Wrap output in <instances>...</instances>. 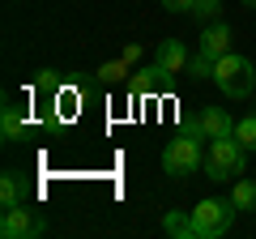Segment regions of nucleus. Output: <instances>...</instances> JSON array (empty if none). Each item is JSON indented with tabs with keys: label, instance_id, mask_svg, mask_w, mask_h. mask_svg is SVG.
<instances>
[{
	"label": "nucleus",
	"instance_id": "f257e3e1",
	"mask_svg": "<svg viewBox=\"0 0 256 239\" xmlns=\"http://www.w3.org/2000/svg\"><path fill=\"white\" fill-rule=\"evenodd\" d=\"M214 82H218V90L226 94V98H248V94L256 90V73H252V60H244V56L226 52L214 64Z\"/></svg>",
	"mask_w": 256,
	"mask_h": 239
},
{
	"label": "nucleus",
	"instance_id": "f03ea898",
	"mask_svg": "<svg viewBox=\"0 0 256 239\" xmlns=\"http://www.w3.org/2000/svg\"><path fill=\"white\" fill-rule=\"evenodd\" d=\"M235 201H222V196H205V201H196V210H192V230L201 239H222L230 230V222H235Z\"/></svg>",
	"mask_w": 256,
	"mask_h": 239
},
{
	"label": "nucleus",
	"instance_id": "7ed1b4c3",
	"mask_svg": "<svg viewBox=\"0 0 256 239\" xmlns=\"http://www.w3.org/2000/svg\"><path fill=\"white\" fill-rule=\"evenodd\" d=\"M244 158L248 150L239 146V137H218L210 141V154H205V175L210 180H230V175H244Z\"/></svg>",
	"mask_w": 256,
	"mask_h": 239
},
{
	"label": "nucleus",
	"instance_id": "20e7f679",
	"mask_svg": "<svg viewBox=\"0 0 256 239\" xmlns=\"http://www.w3.org/2000/svg\"><path fill=\"white\" fill-rule=\"evenodd\" d=\"M196 166H205L196 132H180L175 141H166V150H162V171L166 175H192Z\"/></svg>",
	"mask_w": 256,
	"mask_h": 239
},
{
	"label": "nucleus",
	"instance_id": "39448f33",
	"mask_svg": "<svg viewBox=\"0 0 256 239\" xmlns=\"http://www.w3.org/2000/svg\"><path fill=\"white\" fill-rule=\"evenodd\" d=\"M43 230H47V222L38 218L26 201L4 210V222H0V235L4 239H26V235H43Z\"/></svg>",
	"mask_w": 256,
	"mask_h": 239
},
{
	"label": "nucleus",
	"instance_id": "423d86ee",
	"mask_svg": "<svg viewBox=\"0 0 256 239\" xmlns=\"http://www.w3.org/2000/svg\"><path fill=\"white\" fill-rule=\"evenodd\" d=\"M184 132H196L201 141H218V137H230L235 124H230V116L222 107H201V111H196V120L184 124Z\"/></svg>",
	"mask_w": 256,
	"mask_h": 239
},
{
	"label": "nucleus",
	"instance_id": "0eeeda50",
	"mask_svg": "<svg viewBox=\"0 0 256 239\" xmlns=\"http://www.w3.org/2000/svg\"><path fill=\"white\" fill-rule=\"evenodd\" d=\"M154 60H158V68H162L166 77H184V73H188V64H192V60H188V47H184L180 38H162Z\"/></svg>",
	"mask_w": 256,
	"mask_h": 239
},
{
	"label": "nucleus",
	"instance_id": "6e6552de",
	"mask_svg": "<svg viewBox=\"0 0 256 239\" xmlns=\"http://www.w3.org/2000/svg\"><path fill=\"white\" fill-rule=\"evenodd\" d=\"M230 52V26H222V22H210L201 34V56H210V60H222V56Z\"/></svg>",
	"mask_w": 256,
	"mask_h": 239
},
{
	"label": "nucleus",
	"instance_id": "1a4fd4ad",
	"mask_svg": "<svg viewBox=\"0 0 256 239\" xmlns=\"http://www.w3.org/2000/svg\"><path fill=\"white\" fill-rule=\"evenodd\" d=\"M162 230L175 235V239H196V230H192V214H180V210H171L162 218Z\"/></svg>",
	"mask_w": 256,
	"mask_h": 239
},
{
	"label": "nucleus",
	"instance_id": "9d476101",
	"mask_svg": "<svg viewBox=\"0 0 256 239\" xmlns=\"http://www.w3.org/2000/svg\"><path fill=\"white\" fill-rule=\"evenodd\" d=\"M26 201V192H22V175H0V205L9 210V205H22Z\"/></svg>",
	"mask_w": 256,
	"mask_h": 239
},
{
	"label": "nucleus",
	"instance_id": "9b49d317",
	"mask_svg": "<svg viewBox=\"0 0 256 239\" xmlns=\"http://www.w3.org/2000/svg\"><path fill=\"white\" fill-rule=\"evenodd\" d=\"M0 132H4V141H18L22 132H26V120H22L18 102H4V124H0Z\"/></svg>",
	"mask_w": 256,
	"mask_h": 239
},
{
	"label": "nucleus",
	"instance_id": "f8f14e48",
	"mask_svg": "<svg viewBox=\"0 0 256 239\" xmlns=\"http://www.w3.org/2000/svg\"><path fill=\"white\" fill-rule=\"evenodd\" d=\"M230 201H235V210H256V184L252 180H235Z\"/></svg>",
	"mask_w": 256,
	"mask_h": 239
},
{
	"label": "nucleus",
	"instance_id": "ddd939ff",
	"mask_svg": "<svg viewBox=\"0 0 256 239\" xmlns=\"http://www.w3.org/2000/svg\"><path fill=\"white\" fill-rule=\"evenodd\" d=\"M235 137H239V146L252 154L256 150V116H244V120H235Z\"/></svg>",
	"mask_w": 256,
	"mask_h": 239
},
{
	"label": "nucleus",
	"instance_id": "4468645a",
	"mask_svg": "<svg viewBox=\"0 0 256 239\" xmlns=\"http://www.w3.org/2000/svg\"><path fill=\"white\" fill-rule=\"evenodd\" d=\"M98 77H102V82H111V86L124 82V77H128V60L120 56V60H111V64H102V68H98Z\"/></svg>",
	"mask_w": 256,
	"mask_h": 239
},
{
	"label": "nucleus",
	"instance_id": "2eb2a0df",
	"mask_svg": "<svg viewBox=\"0 0 256 239\" xmlns=\"http://www.w3.org/2000/svg\"><path fill=\"white\" fill-rule=\"evenodd\" d=\"M214 64H218V60H210V56L196 52V60L188 64V77H214Z\"/></svg>",
	"mask_w": 256,
	"mask_h": 239
},
{
	"label": "nucleus",
	"instance_id": "dca6fc26",
	"mask_svg": "<svg viewBox=\"0 0 256 239\" xmlns=\"http://www.w3.org/2000/svg\"><path fill=\"white\" fill-rule=\"evenodd\" d=\"M192 13H196V18H218V13H222V0H196V4H192Z\"/></svg>",
	"mask_w": 256,
	"mask_h": 239
},
{
	"label": "nucleus",
	"instance_id": "f3484780",
	"mask_svg": "<svg viewBox=\"0 0 256 239\" xmlns=\"http://www.w3.org/2000/svg\"><path fill=\"white\" fill-rule=\"evenodd\" d=\"M192 4L196 0H162V9H171V13H192Z\"/></svg>",
	"mask_w": 256,
	"mask_h": 239
},
{
	"label": "nucleus",
	"instance_id": "a211bd4d",
	"mask_svg": "<svg viewBox=\"0 0 256 239\" xmlns=\"http://www.w3.org/2000/svg\"><path fill=\"white\" fill-rule=\"evenodd\" d=\"M124 60H128V64H137V60H141V47L128 43V47H124Z\"/></svg>",
	"mask_w": 256,
	"mask_h": 239
},
{
	"label": "nucleus",
	"instance_id": "6ab92c4d",
	"mask_svg": "<svg viewBox=\"0 0 256 239\" xmlns=\"http://www.w3.org/2000/svg\"><path fill=\"white\" fill-rule=\"evenodd\" d=\"M244 4H248V9H256V0H244Z\"/></svg>",
	"mask_w": 256,
	"mask_h": 239
}]
</instances>
